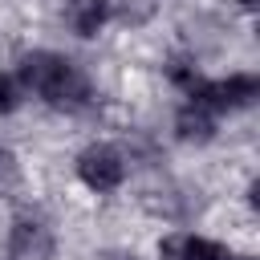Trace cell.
Wrapping results in <instances>:
<instances>
[{
	"instance_id": "9c48e42d",
	"label": "cell",
	"mask_w": 260,
	"mask_h": 260,
	"mask_svg": "<svg viewBox=\"0 0 260 260\" xmlns=\"http://www.w3.org/2000/svg\"><path fill=\"white\" fill-rule=\"evenodd\" d=\"M114 4H118V16L130 20V24H142L154 12V0H114Z\"/></svg>"
},
{
	"instance_id": "7a4b0ae2",
	"label": "cell",
	"mask_w": 260,
	"mask_h": 260,
	"mask_svg": "<svg viewBox=\"0 0 260 260\" xmlns=\"http://www.w3.org/2000/svg\"><path fill=\"white\" fill-rule=\"evenodd\" d=\"M256 93H260V81L252 73H232L228 81H191V98L199 106H211V110L248 106Z\"/></svg>"
},
{
	"instance_id": "5b68a950",
	"label": "cell",
	"mask_w": 260,
	"mask_h": 260,
	"mask_svg": "<svg viewBox=\"0 0 260 260\" xmlns=\"http://www.w3.org/2000/svg\"><path fill=\"white\" fill-rule=\"evenodd\" d=\"M158 256L162 260H228V252L211 240H199V236H167L158 244Z\"/></svg>"
},
{
	"instance_id": "ba28073f",
	"label": "cell",
	"mask_w": 260,
	"mask_h": 260,
	"mask_svg": "<svg viewBox=\"0 0 260 260\" xmlns=\"http://www.w3.org/2000/svg\"><path fill=\"white\" fill-rule=\"evenodd\" d=\"M16 187H20V162L8 146H0V199L16 195Z\"/></svg>"
},
{
	"instance_id": "8fae6325",
	"label": "cell",
	"mask_w": 260,
	"mask_h": 260,
	"mask_svg": "<svg viewBox=\"0 0 260 260\" xmlns=\"http://www.w3.org/2000/svg\"><path fill=\"white\" fill-rule=\"evenodd\" d=\"M102 260H138L134 252H102Z\"/></svg>"
},
{
	"instance_id": "277c9868",
	"label": "cell",
	"mask_w": 260,
	"mask_h": 260,
	"mask_svg": "<svg viewBox=\"0 0 260 260\" xmlns=\"http://www.w3.org/2000/svg\"><path fill=\"white\" fill-rule=\"evenodd\" d=\"M8 256L12 260H49L53 256V232L41 219H16L8 236Z\"/></svg>"
},
{
	"instance_id": "8992f818",
	"label": "cell",
	"mask_w": 260,
	"mask_h": 260,
	"mask_svg": "<svg viewBox=\"0 0 260 260\" xmlns=\"http://www.w3.org/2000/svg\"><path fill=\"white\" fill-rule=\"evenodd\" d=\"M110 12V0H69V24L81 37H93Z\"/></svg>"
},
{
	"instance_id": "30bf717a",
	"label": "cell",
	"mask_w": 260,
	"mask_h": 260,
	"mask_svg": "<svg viewBox=\"0 0 260 260\" xmlns=\"http://www.w3.org/2000/svg\"><path fill=\"white\" fill-rule=\"evenodd\" d=\"M12 106H16V89H12L8 77H0V114H8Z\"/></svg>"
},
{
	"instance_id": "7c38bea8",
	"label": "cell",
	"mask_w": 260,
	"mask_h": 260,
	"mask_svg": "<svg viewBox=\"0 0 260 260\" xmlns=\"http://www.w3.org/2000/svg\"><path fill=\"white\" fill-rule=\"evenodd\" d=\"M228 260H252V256H228Z\"/></svg>"
},
{
	"instance_id": "6da1fadb",
	"label": "cell",
	"mask_w": 260,
	"mask_h": 260,
	"mask_svg": "<svg viewBox=\"0 0 260 260\" xmlns=\"http://www.w3.org/2000/svg\"><path fill=\"white\" fill-rule=\"evenodd\" d=\"M16 73H20V81H24L28 89H37L41 98H49L53 106L77 110V106H85V98H89L85 77H81L65 57H57V53H45V49L24 53Z\"/></svg>"
},
{
	"instance_id": "4fadbf2b",
	"label": "cell",
	"mask_w": 260,
	"mask_h": 260,
	"mask_svg": "<svg viewBox=\"0 0 260 260\" xmlns=\"http://www.w3.org/2000/svg\"><path fill=\"white\" fill-rule=\"evenodd\" d=\"M240 4H248V8H252V4H256V0H240Z\"/></svg>"
},
{
	"instance_id": "52a82bcc",
	"label": "cell",
	"mask_w": 260,
	"mask_h": 260,
	"mask_svg": "<svg viewBox=\"0 0 260 260\" xmlns=\"http://www.w3.org/2000/svg\"><path fill=\"white\" fill-rule=\"evenodd\" d=\"M211 130H215V122H211L207 106L191 102V106H183V110H179V134H183L187 142H207V138H211Z\"/></svg>"
},
{
	"instance_id": "3957f363",
	"label": "cell",
	"mask_w": 260,
	"mask_h": 260,
	"mask_svg": "<svg viewBox=\"0 0 260 260\" xmlns=\"http://www.w3.org/2000/svg\"><path fill=\"white\" fill-rule=\"evenodd\" d=\"M77 175L85 179V187L93 191H114L126 175V162L114 146H89L81 158H77Z\"/></svg>"
}]
</instances>
